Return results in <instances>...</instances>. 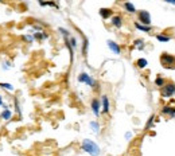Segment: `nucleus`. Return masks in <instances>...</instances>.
Here are the masks:
<instances>
[{"label":"nucleus","instance_id":"473e14b6","mask_svg":"<svg viewBox=\"0 0 175 156\" xmlns=\"http://www.w3.org/2000/svg\"><path fill=\"white\" fill-rule=\"evenodd\" d=\"M2 2H3V0H0V3H2Z\"/></svg>","mask_w":175,"mask_h":156},{"label":"nucleus","instance_id":"bb28decb","mask_svg":"<svg viewBox=\"0 0 175 156\" xmlns=\"http://www.w3.org/2000/svg\"><path fill=\"white\" fill-rule=\"evenodd\" d=\"M58 31H59L61 34L63 35V38H69V36H70V32H69V31L66 30V28H62V27H59V28H58Z\"/></svg>","mask_w":175,"mask_h":156},{"label":"nucleus","instance_id":"c85d7f7f","mask_svg":"<svg viewBox=\"0 0 175 156\" xmlns=\"http://www.w3.org/2000/svg\"><path fill=\"white\" fill-rule=\"evenodd\" d=\"M4 70H8V69H11L12 67V65H11V62H8V61H6V62H3V66H2Z\"/></svg>","mask_w":175,"mask_h":156},{"label":"nucleus","instance_id":"20e7f679","mask_svg":"<svg viewBox=\"0 0 175 156\" xmlns=\"http://www.w3.org/2000/svg\"><path fill=\"white\" fill-rule=\"evenodd\" d=\"M78 82L81 84H86L88 86H90V88H96L97 86V82L94 81V78L92 76H89L88 73H81L78 76Z\"/></svg>","mask_w":175,"mask_h":156},{"label":"nucleus","instance_id":"9d476101","mask_svg":"<svg viewBox=\"0 0 175 156\" xmlns=\"http://www.w3.org/2000/svg\"><path fill=\"white\" fill-rule=\"evenodd\" d=\"M111 23H112L113 27L121 28V27H123V18H121L120 15H113L111 18Z\"/></svg>","mask_w":175,"mask_h":156},{"label":"nucleus","instance_id":"0eeeda50","mask_svg":"<svg viewBox=\"0 0 175 156\" xmlns=\"http://www.w3.org/2000/svg\"><path fill=\"white\" fill-rule=\"evenodd\" d=\"M107 46H108V48L111 50L113 54H116V55H120L121 54V47L119 46V43H116L115 40H107Z\"/></svg>","mask_w":175,"mask_h":156},{"label":"nucleus","instance_id":"b1692460","mask_svg":"<svg viewBox=\"0 0 175 156\" xmlns=\"http://www.w3.org/2000/svg\"><path fill=\"white\" fill-rule=\"evenodd\" d=\"M38 2H39V4H40L42 7H46V6H50V7H58L54 2H44V0H38Z\"/></svg>","mask_w":175,"mask_h":156},{"label":"nucleus","instance_id":"7c9ffc66","mask_svg":"<svg viewBox=\"0 0 175 156\" xmlns=\"http://www.w3.org/2000/svg\"><path fill=\"white\" fill-rule=\"evenodd\" d=\"M166 3H168V4H173V6H175V0H164Z\"/></svg>","mask_w":175,"mask_h":156},{"label":"nucleus","instance_id":"f8f14e48","mask_svg":"<svg viewBox=\"0 0 175 156\" xmlns=\"http://www.w3.org/2000/svg\"><path fill=\"white\" fill-rule=\"evenodd\" d=\"M0 118H2V120H4V121H10L11 118H12V112L10 109H3V112L0 113Z\"/></svg>","mask_w":175,"mask_h":156},{"label":"nucleus","instance_id":"f3484780","mask_svg":"<svg viewBox=\"0 0 175 156\" xmlns=\"http://www.w3.org/2000/svg\"><path fill=\"white\" fill-rule=\"evenodd\" d=\"M14 108H15V113L18 114V116H22V109H20V104H19L18 97H14Z\"/></svg>","mask_w":175,"mask_h":156},{"label":"nucleus","instance_id":"9b49d317","mask_svg":"<svg viewBox=\"0 0 175 156\" xmlns=\"http://www.w3.org/2000/svg\"><path fill=\"white\" fill-rule=\"evenodd\" d=\"M99 14H100V16L103 19H109V18H112L113 16V11L111 10V8H100Z\"/></svg>","mask_w":175,"mask_h":156},{"label":"nucleus","instance_id":"a878e982","mask_svg":"<svg viewBox=\"0 0 175 156\" xmlns=\"http://www.w3.org/2000/svg\"><path fill=\"white\" fill-rule=\"evenodd\" d=\"M23 39L24 40H26V42H28V43H32V42H34V35H32V34H27V35H23Z\"/></svg>","mask_w":175,"mask_h":156},{"label":"nucleus","instance_id":"dca6fc26","mask_svg":"<svg viewBox=\"0 0 175 156\" xmlns=\"http://www.w3.org/2000/svg\"><path fill=\"white\" fill-rule=\"evenodd\" d=\"M89 126H90V129H92L93 133H96V135L100 133V124H99V121H90V122H89Z\"/></svg>","mask_w":175,"mask_h":156},{"label":"nucleus","instance_id":"cd10ccee","mask_svg":"<svg viewBox=\"0 0 175 156\" xmlns=\"http://www.w3.org/2000/svg\"><path fill=\"white\" fill-rule=\"evenodd\" d=\"M154 120H155V116H151V117H150V120L147 121V124H145V129H150V128H151Z\"/></svg>","mask_w":175,"mask_h":156},{"label":"nucleus","instance_id":"1a4fd4ad","mask_svg":"<svg viewBox=\"0 0 175 156\" xmlns=\"http://www.w3.org/2000/svg\"><path fill=\"white\" fill-rule=\"evenodd\" d=\"M162 113H163L164 116H168V117L174 118L175 117V108L171 105H164L163 108H162Z\"/></svg>","mask_w":175,"mask_h":156},{"label":"nucleus","instance_id":"393cba45","mask_svg":"<svg viewBox=\"0 0 175 156\" xmlns=\"http://www.w3.org/2000/svg\"><path fill=\"white\" fill-rule=\"evenodd\" d=\"M69 43H70V46L73 48H77V46H78V43H77V39L74 38V36H69Z\"/></svg>","mask_w":175,"mask_h":156},{"label":"nucleus","instance_id":"4468645a","mask_svg":"<svg viewBox=\"0 0 175 156\" xmlns=\"http://www.w3.org/2000/svg\"><path fill=\"white\" fill-rule=\"evenodd\" d=\"M135 27L139 31H143V32H151V30H152L151 26H145V24H141L139 22H135Z\"/></svg>","mask_w":175,"mask_h":156},{"label":"nucleus","instance_id":"a211bd4d","mask_svg":"<svg viewBox=\"0 0 175 156\" xmlns=\"http://www.w3.org/2000/svg\"><path fill=\"white\" fill-rule=\"evenodd\" d=\"M133 46H135L137 50H143L145 47V43L143 39H136V40H133Z\"/></svg>","mask_w":175,"mask_h":156},{"label":"nucleus","instance_id":"2eb2a0df","mask_svg":"<svg viewBox=\"0 0 175 156\" xmlns=\"http://www.w3.org/2000/svg\"><path fill=\"white\" fill-rule=\"evenodd\" d=\"M32 35H34V39H36V40H44V39H47V38H48V35H47L44 31L32 32Z\"/></svg>","mask_w":175,"mask_h":156},{"label":"nucleus","instance_id":"423d86ee","mask_svg":"<svg viewBox=\"0 0 175 156\" xmlns=\"http://www.w3.org/2000/svg\"><path fill=\"white\" fill-rule=\"evenodd\" d=\"M90 108H92L93 114H94L96 117H99L100 113H101V101L99 100V98H93L92 102H90Z\"/></svg>","mask_w":175,"mask_h":156},{"label":"nucleus","instance_id":"ddd939ff","mask_svg":"<svg viewBox=\"0 0 175 156\" xmlns=\"http://www.w3.org/2000/svg\"><path fill=\"white\" fill-rule=\"evenodd\" d=\"M123 7H124L125 11L129 12V14H135V12H136V7L133 6V3H131V2H124Z\"/></svg>","mask_w":175,"mask_h":156},{"label":"nucleus","instance_id":"4be33fe9","mask_svg":"<svg viewBox=\"0 0 175 156\" xmlns=\"http://www.w3.org/2000/svg\"><path fill=\"white\" fill-rule=\"evenodd\" d=\"M156 39L159 40V42L166 43V42H168V40L171 39V38H170V36H167V35H164V34H158V35H156Z\"/></svg>","mask_w":175,"mask_h":156},{"label":"nucleus","instance_id":"c756f323","mask_svg":"<svg viewBox=\"0 0 175 156\" xmlns=\"http://www.w3.org/2000/svg\"><path fill=\"white\" fill-rule=\"evenodd\" d=\"M131 137H132V132H127V133H125V139H127V140H131Z\"/></svg>","mask_w":175,"mask_h":156},{"label":"nucleus","instance_id":"39448f33","mask_svg":"<svg viewBox=\"0 0 175 156\" xmlns=\"http://www.w3.org/2000/svg\"><path fill=\"white\" fill-rule=\"evenodd\" d=\"M137 19H139V23L145 24V26H151V15H150L148 11L141 10L137 12Z\"/></svg>","mask_w":175,"mask_h":156},{"label":"nucleus","instance_id":"7ed1b4c3","mask_svg":"<svg viewBox=\"0 0 175 156\" xmlns=\"http://www.w3.org/2000/svg\"><path fill=\"white\" fill-rule=\"evenodd\" d=\"M160 94L163 98H171L175 96V84L174 82H166L160 88Z\"/></svg>","mask_w":175,"mask_h":156},{"label":"nucleus","instance_id":"5701e85b","mask_svg":"<svg viewBox=\"0 0 175 156\" xmlns=\"http://www.w3.org/2000/svg\"><path fill=\"white\" fill-rule=\"evenodd\" d=\"M166 84V81H164V78L163 77H160V76H158L156 78H155V85L156 86H159V88H162Z\"/></svg>","mask_w":175,"mask_h":156},{"label":"nucleus","instance_id":"f257e3e1","mask_svg":"<svg viewBox=\"0 0 175 156\" xmlns=\"http://www.w3.org/2000/svg\"><path fill=\"white\" fill-rule=\"evenodd\" d=\"M81 148L90 156H100V154H101V149H100L99 144L94 143L93 140H90V139H84L82 144H81Z\"/></svg>","mask_w":175,"mask_h":156},{"label":"nucleus","instance_id":"aec40b11","mask_svg":"<svg viewBox=\"0 0 175 156\" xmlns=\"http://www.w3.org/2000/svg\"><path fill=\"white\" fill-rule=\"evenodd\" d=\"M88 47H89V40H88V38L84 36V42H82V54H84V57H86V54H88Z\"/></svg>","mask_w":175,"mask_h":156},{"label":"nucleus","instance_id":"f03ea898","mask_svg":"<svg viewBox=\"0 0 175 156\" xmlns=\"http://www.w3.org/2000/svg\"><path fill=\"white\" fill-rule=\"evenodd\" d=\"M160 65L164 69H171L175 70V57L168 54V53H163L160 55Z\"/></svg>","mask_w":175,"mask_h":156},{"label":"nucleus","instance_id":"412c9836","mask_svg":"<svg viewBox=\"0 0 175 156\" xmlns=\"http://www.w3.org/2000/svg\"><path fill=\"white\" fill-rule=\"evenodd\" d=\"M0 88L2 89H6L8 92H14V86L11 84H8V82H0Z\"/></svg>","mask_w":175,"mask_h":156},{"label":"nucleus","instance_id":"6ab92c4d","mask_svg":"<svg viewBox=\"0 0 175 156\" xmlns=\"http://www.w3.org/2000/svg\"><path fill=\"white\" fill-rule=\"evenodd\" d=\"M147 65H148V62H147V59L145 58H139L136 61V66L139 69H145L147 67Z\"/></svg>","mask_w":175,"mask_h":156},{"label":"nucleus","instance_id":"6e6552de","mask_svg":"<svg viewBox=\"0 0 175 156\" xmlns=\"http://www.w3.org/2000/svg\"><path fill=\"white\" fill-rule=\"evenodd\" d=\"M101 110L103 113H109L111 110V102H109V97L108 96H101Z\"/></svg>","mask_w":175,"mask_h":156},{"label":"nucleus","instance_id":"2f4dec72","mask_svg":"<svg viewBox=\"0 0 175 156\" xmlns=\"http://www.w3.org/2000/svg\"><path fill=\"white\" fill-rule=\"evenodd\" d=\"M3 105V98H2V96H0V106Z\"/></svg>","mask_w":175,"mask_h":156}]
</instances>
